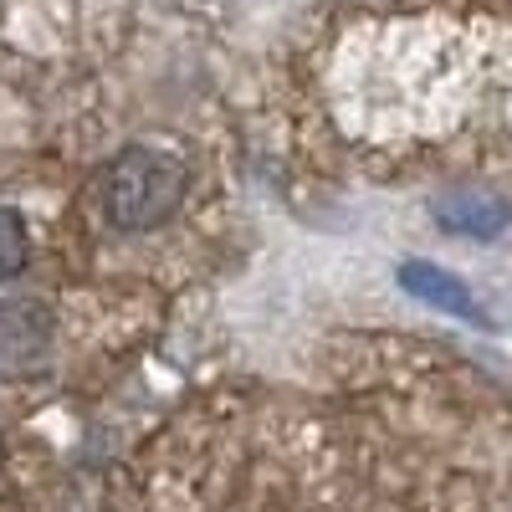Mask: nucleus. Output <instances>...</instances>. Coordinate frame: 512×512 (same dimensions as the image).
I'll return each instance as SVG.
<instances>
[{
    "instance_id": "nucleus-1",
    "label": "nucleus",
    "mask_w": 512,
    "mask_h": 512,
    "mask_svg": "<svg viewBox=\"0 0 512 512\" xmlns=\"http://www.w3.org/2000/svg\"><path fill=\"white\" fill-rule=\"evenodd\" d=\"M190 190L195 175L175 149L123 144L93 175V210H98V226H108L113 236H149L180 216Z\"/></svg>"
},
{
    "instance_id": "nucleus-2",
    "label": "nucleus",
    "mask_w": 512,
    "mask_h": 512,
    "mask_svg": "<svg viewBox=\"0 0 512 512\" xmlns=\"http://www.w3.org/2000/svg\"><path fill=\"white\" fill-rule=\"evenodd\" d=\"M57 344L52 313H41L36 303H0V374L16 379L31 374Z\"/></svg>"
},
{
    "instance_id": "nucleus-3",
    "label": "nucleus",
    "mask_w": 512,
    "mask_h": 512,
    "mask_svg": "<svg viewBox=\"0 0 512 512\" xmlns=\"http://www.w3.org/2000/svg\"><path fill=\"white\" fill-rule=\"evenodd\" d=\"M400 287H405L410 297H420V303H431L436 313L487 323L482 297L466 287L461 277H451V272H441V267H431V262H405V267H400Z\"/></svg>"
},
{
    "instance_id": "nucleus-4",
    "label": "nucleus",
    "mask_w": 512,
    "mask_h": 512,
    "mask_svg": "<svg viewBox=\"0 0 512 512\" xmlns=\"http://www.w3.org/2000/svg\"><path fill=\"white\" fill-rule=\"evenodd\" d=\"M431 216L441 221V231L451 236H497L507 226V205L492 190H451L431 205Z\"/></svg>"
},
{
    "instance_id": "nucleus-5",
    "label": "nucleus",
    "mask_w": 512,
    "mask_h": 512,
    "mask_svg": "<svg viewBox=\"0 0 512 512\" xmlns=\"http://www.w3.org/2000/svg\"><path fill=\"white\" fill-rule=\"evenodd\" d=\"M26 262H31V226H26L21 210L0 205V282L21 277Z\"/></svg>"
}]
</instances>
